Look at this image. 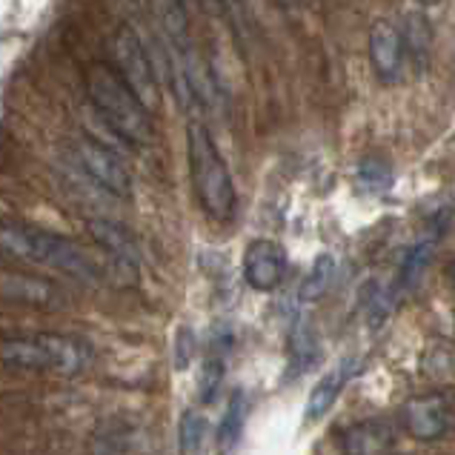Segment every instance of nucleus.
<instances>
[{"label":"nucleus","mask_w":455,"mask_h":455,"mask_svg":"<svg viewBox=\"0 0 455 455\" xmlns=\"http://www.w3.org/2000/svg\"><path fill=\"white\" fill-rule=\"evenodd\" d=\"M0 252L23 264L60 272L81 283H98L103 278V267L81 243L26 220H0Z\"/></svg>","instance_id":"1"},{"label":"nucleus","mask_w":455,"mask_h":455,"mask_svg":"<svg viewBox=\"0 0 455 455\" xmlns=\"http://www.w3.org/2000/svg\"><path fill=\"white\" fill-rule=\"evenodd\" d=\"M86 95H89V103L95 107L98 118L121 140H126L129 147L144 149L152 144V138H155L152 112L144 107V100L126 86V81L112 63H95V67L86 72Z\"/></svg>","instance_id":"2"},{"label":"nucleus","mask_w":455,"mask_h":455,"mask_svg":"<svg viewBox=\"0 0 455 455\" xmlns=\"http://www.w3.org/2000/svg\"><path fill=\"white\" fill-rule=\"evenodd\" d=\"M187 161L189 180L198 206L215 224H229L238 212V192L232 184L227 161L220 158L212 132L201 121H189L187 129Z\"/></svg>","instance_id":"3"},{"label":"nucleus","mask_w":455,"mask_h":455,"mask_svg":"<svg viewBox=\"0 0 455 455\" xmlns=\"http://www.w3.org/2000/svg\"><path fill=\"white\" fill-rule=\"evenodd\" d=\"M0 361L15 370L32 372H55V375H77L89 367L92 349L81 338L72 335H26V338H4L0 341Z\"/></svg>","instance_id":"4"},{"label":"nucleus","mask_w":455,"mask_h":455,"mask_svg":"<svg viewBox=\"0 0 455 455\" xmlns=\"http://www.w3.org/2000/svg\"><path fill=\"white\" fill-rule=\"evenodd\" d=\"M112 67L118 69L126 86L144 100V107L149 112L158 109V103H161L158 75H155L152 58H149L144 41H140L138 32L129 29V26H121L112 37Z\"/></svg>","instance_id":"5"},{"label":"nucleus","mask_w":455,"mask_h":455,"mask_svg":"<svg viewBox=\"0 0 455 455\" xmlns=\"http://www.w3.org/2000/svg\"><path fill=\"white\" fill-rule=\"evenodd\" d=\"M72 152L81 172L92 178L103 192L115 195V198H132V175L109 147H103L100 140L89 135H81L75 138Z\"/></svg>","instance_id":"6"},{"label":"nucleus","mask_w":455,"mask_h":455,"mask_svg":"<svg viewBox=\"0 0 455 455\" xmlns=\"http://www.w3.org/2000/svg\"><path fill=\"white\" fill-rule=\"evenodd\" d=\"M89 235L95 238V243L100 246L103 252L109 258V272L112 278L124 283V287H132L138 283L140 275V250L135 235L129 232L124 224L112 218H92L86 224Z\"/></svg>","instance_id":"7"},{"label":"nucleus","mask_w":455,"mask_h":455,"mask_svg":"<svg viewBox=\"0 0 455 455\" xmlns=\"http://www.w3.org/2000/svg\"><path fill=\"white\" fill-rule=\"evenodd\" d=\"M452 421V401L447 393L433 389V393H421L410 401H404V407L398 412V427L415 441H430L444 438Z\"/></svg>","instance_id":"8"},{"label":"nucleus","mask_w":455,"mask_h":455,"mask_svg":"<svg viewBox=\"0 0 455 455\" xmlns=\"http://www.w3.org/2000/svg\"><path fill=\"white\" fill-rule=\"evenodd\" d=\"M287 275V252L278 241L255 238L243 252V281L258 292H272Z\"/></svg>","instance_id":"9"},{"label":"nucleus","mask_w":455,"mask_h":455,"mask_svg":"<svg viewBox=\"0 0 455 455\" xmlns=\"http://www.w3.org/2000/svg\"><path fill=\"white\" fill-rule=\"evenodd\" d=\"M370 63L372 72L379 75L381 84H398L401 72H404V37H401V26H395L393 20H375L370 29Z\"/></svg>","instance_id":"10"},{"label":"nucleus","mask_w":455,"mask_h":455,"mask_svg":"<svg viewBox=\"0 0 455 455\" xmlns=\"http://www.w3.org/2000/svg\"><path fill=\"white\" fill-rule=\"evenodd\" d=\"M155 26L166 44V52L178 60H187L195 55L192 41H189V18L184 0H149Z\"/></svg>","instance_id":"11"},{"label":"nucleus","mask_w":455,"mask_h":455,"mask_svg":"<svg viewBox=\"0 0 455 455\" xmlns=\"http://www.w3.org/2000/svg\"><path fill=\"white\" fill-rule=\"evenodd\" d=\"M395 430L381 419L358 421L341 435L344 455H393Z\"/></svg>","instance_id":"12"},{"label":"nucleus","mask_w":455,"mask_h":455,"mask_svg":"<svg viewBox=\"0 0 455 455\" xmlns=\"http://www.w3.org/2000/svg\"><path fill=\"white\" fill-rule=\"evenodd\" d=\"M353 372H355V363L347 361V358L338 363V367H332L330 372H323V379L312 387L309 401H307V419L309 421L323 419V415L332 410L335 398L341 395V389L349 379H353Z\"/></svg>","instance_id":"13"},{"label":"nucleus","mask_w":455,"mask_h":455,"mask_svg":"<svg viewBox=\"0 0 455 455\" xmlns=\"http://www.w3.org/2000/svg\"><path fill=\"white\" fill-rule=\"evenodd\" d=\"M0 292L15 298V301L41 304V307L55 304L60 298L55 283H49V281L37 278V275H23V272H12V275L0 278Z\"/></svg>","instance_id":"14"},{"label":"nucleus","mask_w":455,"mask_h":455,"mask_svg":"<svg viewBox=\"0 0 455 455\" xmlns=\"http://www.w3.org/2000/svg\"><path fill=\"white\" fill-rule=\"evenodd\" d=\"M401 37H404V52L407 58L412 60L415 69H427L433 55V29H430V20L419 12H410L404 18V26H401Z\"/></svg>","instance_id":"15"},{"label":"nucleus","mask_w":455,"mask_h":455,"mask_svg":"<svg viewBox=\"0 0 455 455\" xmlns=\"http://www.w3.org/2000/svg\"><path fill=\"white\" fill-rule=\"evenodd\" d=\"M430 255H433V241H430V238L410 246L407 255H404V261H401L398 278H395V287L389 290V295H393V301H398L401 295L410 292V290L415 287V283L421 281L427 264H430Z\"/></svg>","instance_id":"16"},{"label":"nucleus","mask_w":455,"mask_h":455,"mask_svg":"<svg viewBox=\"0 0 455 455\" xmlns=\"http://www.w3.org/2000/svg\"><path fill=\"white\" fill-rule=\"evenodd\" d=\"M243 421H246V395L241 389H235L227 404L224 419L218 424V435H215V444H218L220 455H229L235 450V444L241 441V433H243Z\"/></svg>","instance_id":"17"},{"label":"nucleus","mask_w":455,"mask_h":455,"mask_svg":"<svg viewBox=\"0 0 455 455\" xmlns=\"http://www.w3.org/2000/svg\"><path fill=\"white\" fill-rule=\"evenodd\" d=\"M180 455H206V419L201 412H184L180 415V430H178Z\"/></svg>","instance_id":"18"},{"label":"nucleus","mask_w":455,"mask_h":455,"mask_svg":"<svg viewBox=\"0 0 455 455\" xmlns=\"http://www.w3.org/2000/svg\"><path fill=\"white\" fill-rule=\"evenodd\" d=\"M358 184L367 192H384L389 184H393V166H389L384 158H363L358 166Z\"/></svg>","instance_id":"19"},{"label":"nucleus","mask_w":455,"mask_h":455,"mask_svg":"<svg viewBox=\"0 0 455 455\" xmlns=\"http://www.w3.org/2000/svg\"><path fill=\"white\" fill-rule=\"evenodd\" d=\"M332 272H335L332 258L330 255H321L318 261H315V267L309 269V275H307L304 287H301V301H307V304L318 301V298L327 292V287H330Z\"/></svg>","instance_id":"20"},{"label":"nucleus","mask_w":455,"mask_h":455,"mask_svg":"<svg viewBox=\"0 0 455 455\" xmlns=\"http://www.w3.org/2000/svg\"><path fill=\"white\" fill-rule=\"evenodd\" d=\"M275 4L281 9H295V6H301V0H275Z\"/></svg>","instance_id":"21"}]
</instances>
